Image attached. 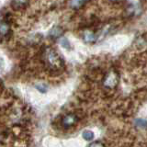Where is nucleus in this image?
<instances>
[{"mask_svg": "<svg viewBox=\"0 0 147 147\" xmlns=\"http://www.w3.org/2000/svg\"><path fill=\"white\" fill-rule=\"evenodd\" d=\"M76 122V116L74 114H68L63 119V124L65 127H70Z\"/></svg>", "mask_w": 147, "mask_h": 147, "instance_id": "nucleus-1", "label": "nucleus"}, {"mask_svg": "<svg viewBox=\"0 0 147 147\" xmlns=\"http://www.w3.org/2000/svg\"><path fill=\"white\" fill-rule=\"evenodd\" d=\"M8 30H9V28L7 23H5V22L0 23V34L6 35L8 32Z\"/></svg>", "mask_w": 147, "mask_h": 147, "instance_id": "nucleus-2", "label": "nucleus"}, {"mask_svg": "<svg viewBox=\"0 0 147 147\" xmlns=\"http://www.w3.org/2000/svg\"><path fill=\"white\" fill-rule=\"evenodd\" d=\"M85 40L86 41H93L94 40V35L91 32H87L85 35Z\"/></svg>", "mask_w": 147, "mask_h": 147, "instance_id": "nucleus-5", "label": "nucleus"}, {"mask_svg": "<svg viewBox=\"0 0 147 147\" xmlns=\"http://www.w3.org/2000/svg\"><path fill=\"white\" fill-rule=\"evenodd\" d=\"M36 88L38 89L40 92H41V93H45L46 91H47V87H46V86L44 84H39L36 86Z\"/></svg>", "mask_w": 147, "mask_h": 147, "instance_id": "nucleus-4", "label": "nucleus"}, {"mask_svg": "<svg viewBox=\"0 0 147 147\" xmlns=\"http://www.w3.org/2000/svg\"><path fill=\"white\" fill-rule=\"evenodd\" d=\"M61 45L63 46V47L66 48V49H69L70 48V44H69V41L65 39V38H63L61 40Z\"/></svg>", "mask_w": 147, "mask_h": 147, "instance_id": "nucleus-6", "label": "nucleus"}, {"mask_svg": "<svg viewBox=\"0 0 147 147\" xmlns=\"http://www.w3.org/2000/svg\"><path fill=\"white\" fill-rule=\"evenodd\" d=\"M82 136H83V138H84L85 140L91 141V140H93V138H94V133L92 132L91 131H85L84 132H83Z\"/></svg>", "mask_w": 147, "mask_h": 147, "instance_id": "nucleus-3", "label": "nucleus"}, {"mask_svg": "<svg viewBox=\"0 0 147 147\" xmlns=\"http://www.w3.org/2000/svg\"><path fill=\"white\" fill-rule=\"evenodd\" d=\"M90 147H102V145L101 144H98V142H96V144H92Z\"/></svg>", "mask_w": 147, "mask_h": 147, "instance_id": "nucleus-8", "label": "nucleus"}, {"mask_svg": "<svg viewBox=\"0 0 147 147\" xmlns=\"http://www.w3.org/2000/svg\"><path fill=\"white\" fill-rule=\"evenodd\" d=\"M61 30L59 29V28H55V29H53L52 31H51V34L53 35L54 37H58L60 34H61Z\"/></svg>", "mask_w": 147, "mask_h": 147, "instance_id": "nucleus-7", "label": "nucleus"}]
</instances>
